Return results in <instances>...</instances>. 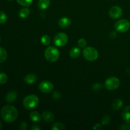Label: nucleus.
I'll return each mask as SVG.
<instances>
[{"instance_id": "9", "label": "nucleus", "mask_w": 130, "mask_h": 130, "mask_svg": "<svg viewBox=\"0 0 130 130\" xmlns=\"http://www.w3.org/2000/svg\"><path fill=\"white\" fill-rule=\"evenodd\" d=\"M109 14L110 17L113 19H117L121 17L123 14V10L121 7L118 6H114L110 8L109 11Z\"/></svg>"}, {"instance_id": "8", "label": "nucleus", "mask_w": 130, "mask_h": 130, "mask_svg": "<svg viewBox=\"0 0 130 130\" xmlns=\"http://www.w3.org/2000/svg\"><path fill=\"white\" fill-rule=\"evenodd\" d=\"M53 83L50 81H43L39 84V89L41 91L44 93H49L53 90Z\"/></svg>"}, {"instance_id": "31", "label": "nucleus", "mask_w": 130, "mask_h": 130, "mask_svg": "<svg viewBox=\"0 0 130 130\" xmlns=\"http://www.w3.org/2000/svg\"><path fill=\"white\" fill-rule=\"evenodd\" d=\"M31 129L32 130H39L41 129V127L37 125V124H33Z\"/></svg>"}, {"instance_id": "10", "label": "nucleus", "mask_w": 130, "mask_h": 130, "mask_svg": "<svg viewBox=\"0 0 130 130\" xmlns=\"http://www.w3.org/2000/svg\"><path fill=\"white\" fill-rule=\"evenodd\" d=\"M71 25V19L67 17H62L58 20V25L62 29H66L68 28Z\"/></svg>"}, {"instance_id": "4", "label": "nucleus", "mask_w": 130, "mask_h": 130, "mask_svg": "<svg viewBox=\"0 0 130 130\" xmlns=\"http://www.w3.org/2000/svg\"><path fill=\"white\" fill-rule=\"evenodd\" d=\"M83 56L87 60L95 61L99 57V52L93 47H86L83 50Z\"/></svg>"}, {"instance_id": "13", "label": "nucleus", "mask_w": 130, "mask_h": 130, "mask_svg": "<svg viewBox=\"0 0 130 130\" xmlns=\"http://www.w3.org/2000/svg\"><path fill=\"white\" fill-rule=\"evenodd\" d=\"M37 80V76L34 74H27L24 77V81L25 83L32 85Z\"/></svg>"}, {"instance_id": "35", "label": "nucleus", "mask_w": 130, "mask_h": 130, "mask_svg": "<svg viewBox=\"0 0 130 130\" xmlns=\"http://www.w3.org/2000/svg\"><path fill=\"white\" fill-rule=\"evenodd\" d=\"M1 128H2V124H1V123L0 122V129H1Z\"/></svg>"}, {"instance_id": "22", "label": "nucleus", "mask_w": 130, "mask_h": 130, "mask_svg": "<svg viewBox=\"0 0 130 130\" xmlns=\"http://www.w3.org/2000/svg\"><path fill=\"white\" fill-rule=\"evenodd\" d=\"M41 41L42 44H44V45H49L51 41L50 37L46 34L43 35L41 38Z\"/></svg>"}, {"instance_id": "15", "label": "nucleus", "mask_w": 130, "mask_h": 130, "mask_svg": "<svg viewBox=\"0 0 130 130\" xmlns=\"http://www.w3.org/2000/svg\"><path fill=\"white\" fill-rule=\"evenodd\" d=\"M17 93L16 91H11L7 94L6 96V100L8 103H12L17 99Z\"/></svg>"}, {"instance_id": "27", "label": "nucleus", "mask_w": 130, "mask_h": 130, "mask_svg": "<svg viewBox=\"0 0 130 130\" xmlns=\"http://www.w3.org/2000/svg\"><path fill=\"white\" fill-rule=\"evenodd\" d=\"M110 117L107 115H105L103 117L102 122V124H104V125H107V124H109V123H110Z\"/></svg>"}, {"instance_id": "5", "label": "nucleus", "mask_w": 130, "mask_h": 130, "mask_svg": "<svg viewBox=\"0 0 130 130\" xmlns=\"http://www.w3.org/2000/svg\"><path fill=\"white\" fill-rule=\"evenodd\" d=\"M114 27L119 32H126L130 28V22L126 19H121L116 22Z\"/></svg>"}, {"instance_id": "29", "label": "nucleus", "mask_w": 130, "mask_h": 130, "mask_svg": "<svg viewBox=\"0 0 130 130\" xmlns=\"http://www.w3.org/2000/svg\"><path fill=\"white\" fill-rule=\"evenodd\" d=\"M19 128L21 129H26L27 128V124L26 123H24V122H22L20 124V126H19Z\"/></svg>"}, {"instance_id": "23", "label": "nucleus", "mask_w": 130, "mask_h": 130, "mask_svg": "<svg viewBox=\"0 0 130 130\" xmlns=\"http://www.w3.org/2000/svg\"><path fill=\"white\" fill-rule=\"evenodd\" d=\"M65 126L62 123H56L52 126V130H62L65 129Z\"/></svg>"}, {"instance_id": "3", "label": "nucleus", "mask_w": 130, "mask_h": 130, "mask_svg": "<svg viewBox=\"0 0 130 130\" xmlns=\"http://www.w3.org/2000/svg\"><path fill=\"white\" fill-rule=\"evenodd\" d=\"M59 57V51L54 46L48 47L44 52V57L50 62H56Z\"/></svg>"}, {"instance_id": "30", "label": "nucleus", "mask_w": 130, "mask_h": 130, "mask_svg": "<svg viewBox=\"0 0 130 130\" xmlns=\"http://www.w3.org/2000/svg\"><path fill=\"white\" fill-rule=\"evenodd\" d=\"M53 97L56 100H58L60 98H61V94L58 92H55L53 95Z\"/></svg>"}, {"instance_id": "34", "label": "nucleus", "mask_w": 130, "mask_h": 130, "mask_svg": "<svg viewBox=\"0 0 130 130\" xmlns=\"http://www.w3.org/2000/svg\"><path fill=\"white\" fill-rule=\"evenodd\" d=\"M120 129H130V126H128V125H123V126L121 127Z\"/></svg>"}, {"instance_id": "2", "label": "nucleus", "mask_w": 130, "mask_h": 130, "mask_svg": "<svg viewBox=\"0 0 130 130\" xmlns=\"http://www.w3.org/2000/svg\"><path fill=\"white\" fill-rule=\"evenodd\" d=\"M39 99L35 95H29L25 96L23 100V105L27 110H32L38 105Z\"/></svg>"}, {"instance_id": "24", "label": "nucleus", "mask_w": 130, "mask_h": 130, "mask_svg": "<svg viewBox=\"0 0 130 130\" xmlns=\"http://www.w3.org/2000/svg\"><path fill=\"white\" fill-rule=\"evenodd\" d=\"M7 20V16L4 11H0V24H5Z\"/></svg>"}, {"instance_id": "33", "label": "nucleus", "mask_w": 130, "mask_h": 130, "mask_svg": "<svg viewBox=\"0 0 130 130\" xmlns=\"http://www.w3.org/2000/svg\"><path fill=\"white\" fill-rule=\"evenodd\" d=\"M101 128H102V125H101V124H96V125H95V126L93 127V129H101Z\"/></svg>"}, {"instance_id": "26", "label": "nucleus", "mask_w": 130, "mask_h": 130, "mask_svg": "<svg viewBox=\"0 0 130 130\" xmlns=\"http://www.w3.org/2000/svg\"><path fill=\"white\" fill-rule=\"evenodd\" d=\"M86 43H87V42H86V41L84 38H81L77 41L78 46L79 47H81V48H85L86 45Z\"/></svg>"}, {"instance_id": "20", "label": "nucleus", "mask_w": 130, "mask_h": 130, "mask_svg": "<svg viewBox=\"0 0 130 130\" xmlns=\"http://www.w3.org/2000/svg\"><path fill=\"white\" fill-rule=\"evenodd\" d=\"M7 58V52L5 48L0 47V63H3Z\"/></svg>"}, {"instance_id": "16", "label": "nucleus", "mask_w": 130, "mask_h": 130, "mask_svg": "<svg viewBox=\"0 0 130 130\" xmlns=\"http://www.w3.org/2000/svg\"><path fill=\"white\" fill-rule=\"evenodd\" d=\"M29 118L30 120L35 123H38L41 121V116L39 112L36 111H32L29 114Z\"/></svg>"}, {"instance_id": "19", "label": "nucleus", "mask_w": 130, "mask_h": 130, "mask_svg": "<svg viewBox=\"0 0 130 130\" xmlns=\"http://www.w3.org/2000/svg\"><path fill=\"white\" fill-rule=\"evenodd\" d=\"M30 14V10L28 8H23L20 10L19 15L21 19H26Z\"/></svg>"}, {"instance_id": "36", "label": "nucleus", "mask_w": 130, "mask_h": 130, "mask_svg": "<svg viewBox=\"0 0 130 130\" xmlns=\"http://www.w3.org/2000/svg\"><path fill=\"white\" fill-rule=\"evenodd\" d=\"M0 42H1V38H0Z\"/></svg>"}, {"instance_id": "28", "label": "nucleus", "mask_w": 130, "mask_h": 130, "mask_svg": "<svg viewBox=\"0 0 130 130\" xmlns=\"http://www.w3.org/2000/svg\"><path fill=\"white\" fill-rule=\"evenodd\" d=\"M102 88V85L100 83H95L92 86V89L94 90V91H100L101 89Z\"/></svg>"}, {"instance_id": "6", "label": "nucleus", "mask_w": 130, "mask_h": 130, "mask_svg": "<svg viewBox=\"0 0 130 130\" xmlns=\"http://www.w3.org/2000/svg\"><path fill=\"white\" fill-rule=\"evenodd\" d=\"M120 85V81L116 77H109L105 82V86L108 90L112 91L118 88Z\"/></svg>"}, {"instance_id": "7", "label": "nucleus", "mask_w": 130, "mask_h": 130, "mask_svg": "<svg viewBox=\"0 0 130 130\" xmlns=\"http://www.w3.org/2000/svg\"><path fill=\"white\" fill-rule=\"evenodd\" d=\"M68 41V36L64 32H59L55 36L54 43L57 46L63 47Z\"/></svg>"}, {"instance_id": "37", "label": "nucleus", "mask_w": 130, "mask_h": 130, "mask_svg": "<svg viewBox=\"0 0 130 130\" xmlns=\"http://www.w3.org/2000/svg\"><path fill=\"white\" fill-rule=\"evenodd\" d=\"M9 1H12V0H9Z\"/></svg>"}, {"instance_id": "12", "label": "nucleus", "mask_w": 130, "mask_h": 130, "mask_svg": "<svg viewBox=\"0 0 130 130\" xmlns=\"http://www.w3.org/2000/svg\"><path fill=\"white\" fill-rule=\"evenodd\" d=\"M43 119L48 123H50L54 120V115L53 113L50 111H44L42 114Z\"/></svg>"}, {"instance_id": "21", "label": "nucleus", "mask_w": 130, "mask_h": 130, "mask_svg": "<svg viewBox=\"0 0 130 130\" xmlns=\"http://www.w3.org/2000/svg\"><path fill=\"white\" fill-rule=\"evenodd\" d=\"M18 3L21 6H25V7H28L30 6L33 2V0H17Z\"/></svg>"}, {"instance_id": "25", "label": "nucleus", "mask_w": 130, "mask_h": 130, "mask_svg": "<svg viewBox=\"0 0 130 130\" xmlns=\"http://www.w3.org/2000/svg\"><path fill=\"white\" fill-rule=\"evenodd\" d=\"M8 76L5 73H0V84L3 85L7 82Z\"/></svg>"}, {"instance_id": "32", "label": "nucleus", "mask_w": 130, "mask_h": 130, "mask_svg": "<svg viewBox=\"0 0 130 130\" xmlns=\"http://www.w3.org/2000/svg\"><path fill=\"white\" fill-rule=\"evenodd\" d=\"M117 36V33L116 32H112L110 33V38H111V39H114V38H116V37Z\"/></svg>"}, {"instance_id": "18", "label": "nucleus", "mask_w": 130, "mask_h": 130, "mask_svg": "<svg viewBox=\"0 0 130 130\" xmlns=\"http://www.w3.org/2000/svg\"><path fill=\"white\" fill-rule=\"evenodd\" d=\"M80 53H81V51L79 48L77 47H74L70 51L69 55L72 58H77L79 57Z\"/></svg>"}, {"instance_id": "11", "label": "nucleus", "mask_w": 130, "mask_h": 130, "mask_svg": "<svg viewBox=\"0 0 130 130\" xmlns=\"http://www.w3.org/2000/svg\"><path fill=\"white\" fill-rule=\"evenodd\" d=\"M122 117L126 124L130 125V106H127L124 108L122 112Z\"/></svg>"}, {"instance_id": "14", "label": "nucleus", "mask_w": 130, "mask_h": 130, "mask_svg": "<svg viewBox=\"0 0 130 130\" xmlns=\"http://www.w3.org/2000/svg\"><path fill=\"white\" fill-rule=\"evenodd\" d=\"M50 5V0H39L38 6L41 10H46Z\"/></svg>"}, {"instance_id": "17", "label": "nucleus", "mask_w": 130, "mask_h": 130, "mask_svg": "<svg viewBox=\"0 0 130 130\" xmlns=\"http://www.w3.org/2000/svg\"><path fill=\"white\" fill-rule=\"evenodd\" d=\"M123 102L121 99H117L113 102L112 103V107L115 110H120L121 108L123 107Z\"/></svg>"}, {"instance_id": "1", "label": "nucleus", "mask_w": 130, "mask_h": 130, "mask_svg": "<svg viewBox=\"0 0 130 130\" xmlns=\"http://www.w3.org/2000/svg\"><path fill=\"white\" fill-rule=\"evenodd\" d=\"M2 119L7 123H13L18 118V111L12 105H5L1 111Z\"/></svg>"}]
</instances>
